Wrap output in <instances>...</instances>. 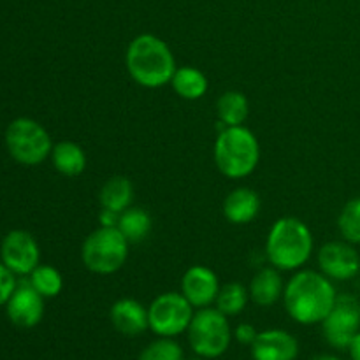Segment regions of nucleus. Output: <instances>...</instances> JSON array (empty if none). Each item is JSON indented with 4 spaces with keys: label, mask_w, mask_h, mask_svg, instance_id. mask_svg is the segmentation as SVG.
<instances>
[{
    "label": "nucleus",
    "mask_w": 360,
    "mask_h": 360,
    "mask_svg": "<svg viewBox=\"0 0 360 360\" xmlns=\"http://www.w3.org/2000/svg\"><path fill=\"white\" fill-rule=\"evenodd\" d=\"M334 281L313 269H299L285 283L283 304L288 316L301 326L322 323L338 299Z\"/></svg>",
    "instance_id": "f257e3e1"
},
{
    "label": "nucleus",
    "mask_w": 360,
    "mask_h": 360,
    "mask_svg": "<svg viewBox=\"0 0 360 360\" xmlns=\"http://www.w3.org/2000/svg\"><path fill=\"white\" fill-rule=\"evenodd\" d=\"M125 67L132 81L148 90L171 84L176 69V58L167 42L153 34H139L129 42Z\"/></svg>",
    "instance_id": "f03ea898"
},
{
    "label": "nucleus",
    "mask_w": 360,
    "mask_h": 360,
    "mask_svg": "<svg viewBox=\"0 0 360 360\" xmlns=\"http://www.w3.org/2000/svg\"><path fill=\"white\" fill-rule=\"evenodd\" d=\"M315 241L308 225L295 217L273 224L266 239V257L278 271H299L311 259Z\"/></svg>",
    "instance_id": "7ed1b4c3"
},
{
    "label": "nucleus",
    "mask_w": 360,
    "mask_h": 360,
    "mask_svg": "<svg viewBox=\"0 0 360 360\" xmlns=\"http://www.w3.org/2000/svg\"><path fill=\"white\" fill-rule=\"evenodd\" d=\"M213 158L217 169L229 179L253 174L260 162V144L255 134L245 125L225 127L214 141Z\"/></svg>",
    "instance_id": "20e7f679"
},
{
    "label": "nucleus",
    "mask_w": 360,
    "mask_h": 360,
    "mask_svg": "<svg viewBox=\"0 0 360 360\" xmlns=\"http://www.w3.org/2000/svg\"><path fill=\"white\" fill-rule=\"evenodd\" d=\"M130 243L116 227H98L81 246V260L90 273L109 276L122 269L129 259Z\"/></svg>",
    "instance_id": "39448f33"
},
{
    "label": "nucleus",
    "mask_w": 360,
    "mask_h": 360,
    "mask_svg": "<svg viewBox=\"0 0 360 360\" xmlns=\"http://www.w3.org/2000/svg\"><path fill=\"white\" fill-rule=\"evenodd\" d=\"M227 319L229 316L211 306L197 309L186 330L193 354L204 359H218L229 350L232 329Z\"/></svg>",
    "instance_id": "423d86ee"
},
{
    "label": "nucleus",
    "mask_w": 360,
    "mask_h": 360,
    "mask_svg": "<svg viewBox=\"0 0 360 360\" xmlns=\"http://www.w3.org/2000/svg\"><path fill=\"white\" fill-rule=\"evenodd\" d=\"M6 146L21 165H39L51 155L53 141L48 130L32 118H18L6 130Z\"/></svg>",
    "instance_id": "0eeeda50"
},
{
    "label": "nucleus",
    "mask_w": 360,
    "mask_h": 360,
    "mask_svg": "<svg viewBox=\"0 0 360 360\" xmlns=\"http://www.w3.org/2000/svg\"><path fill=\"white\" fill-rule=\"evenodd\" d=\"M195 315V308L181 292H165L148 306L150 330L158 338H176L186 333Z\"/></svg>",
    "instance_id": "6e6552de"
},
{
    "label": "nucleus",
    "mask_w": 360,
    "mask_h": 360,
    "mask_svg": "<svg viewBox=\"0 0 360 360\" xmlns=\"http://www.w3.org/2000/svg\"><path fill=\"white\" fill-rule=\"evenodd\" d=\"M327 343L338 350H348L360 333V301L352 294L338 295L336 304L322 322Z\"/></svg>",
    "instance_id": "1a4fd4ad"
},
{
    "label": "nucleus",
    "mask_w": 360,
    "mask_h": 360,
    "mask_svg": "<svg viewBox=\"0 0 360 360\" xmlns=\"http://www.w3.org/2000/svg\"><path fill=\"white\" fill-rule=\"evenodd\" d=\"M319 269L333 281H352L360 274V253L348 241H329L319 250Z\"/></svg>",
    "instance_id": "9d476101"
},
{
    "label": "nucleus",
    "mask_w": 360,
    "mask_h": 360,
    "mask_svg": "<svg viewBox=\"0 0 360 360\" xmlns=\"http://www.w3.org/2000/svg\"><path fill=\"white\" fill-rule=\"evenodd\" d=\"M2 262L14 274L27 276L41 262V250L27 231H11L2 241Z\"/></svg>",
    "instance_id": "9b49d317"
},
{
    "label": "nucleus",
    "mask_w": 360,
    "mask_h": 360,
    "mask_svg": "<svg viewBox=\"0 0 360 360\" xmlns=\"http://www.w3.org/2000/svg\"><path fill=\"white\" fill-rule=\"evenodd\" d=\"M220 287L217 273L199 264L188 267L181 278V294L195 309L210 308L214 304Z\"/></svg>",
    "instance_id": "f8f14e48"
},
{
    "label": "nucleus",
    "mask_w": 360,
    "mask_h": 360,
    "mask_svg": "<svg viewBox=\"0 0 360 360\" xmlns=\"http://www.w3.org/2000/svg\"><path fill=\"white\" fill-rule=\"evenodd\" d=\"M11 322L21 329H32L44 316V297L30 283L18 285L6 304Z\"/></svg>",
    "instance_id": "ddd939ff"
},
{
    "label": "nucleus",
    "mask_w": 360,
    "mask_h": 360,
    "mask_svg": "<svg viewBox=\"0 0 360 360\" xmlns=\"http://www.w3.org/2000/svg\"><path fill=\"white\" fill-rule=\"evenodd\" d=\"M252 355L253 360H295L299 355V343L287 330H262L253 341Z\"/></svg>",
    "instance_id": "4468645a"
},
{
    "label": "nucleus",
    "mask_w": 360,
    "mask_h": 360,
    "mask_svg": "<svg viewBox=\"0 0 360 360\" xmlns=\"http://www.w3.org/2000/svg\"><path fill=\"white\" fill-rule=\"evenodd\" d=\"M112 327L123 336H139L144 330L150 329V320H148V308H144L139 301L132 297L118 299L111 306L109 311Z\"/></svg>",
    "instance_id": "2eb2a0df"
},
{
    "label": "nucleus",
    "mask_w": 360,
    "mask_h": 360,
    "mask_svg": "<svg viewBox=\"0 0 360 360\" xmlns=\"http://www.w3.org/2000/svg\"><path fill=\"white\" fill-rule=\"evenodd\" d=\"M262 200L255 190L248 186L234 188L224 200V217L232 225H248L259 217Z\"/></svg>",
    "instance_id": "dca6fc26"
},
{
    "label": "nucleus",
    "mask_w": 360,
    "mask_h": 360,
    "mask_svg": "<svg viewBox=\"0 0 360 360\" xmlns=\"http://www.w3.org/2000/svg\"><path fill=\"white\" fill-rule=\"evenodd\" d=\"M248 292L250 299L257 306H262V308L274 306L280 299H283L285 283L281 280V271L273 266L257 271L255 276L250 281Z\"/></svg>",
    "instance_id": "f3484780"
},
{
    "label": "nucleus",
    "mask_w": 360,
    "mask_h": 360,
    "mask_svg": "<svg viewBox=\"0 0 360 360\" xmlns=\"http://www.w3.org/2000/svg\"><path fill=\"white\" fill-rule=\"evenodd\" d=\"M49 157H51L53 167L67 178H76L83 174L86 169V153L79 144L72 141H60L53 144Z\"/></svg>",
    "instance_id": "a211bd4d"
},
{
    "label": "nucleus",
    "mask_w": 360,
    "mask_h": 360,
    "mask_svg": "<svg viewBox=\"0 0 360 360\" xmlns=\"http://www.w3.org/2000/svg\"><path fill=\"white\" fill-rule=\"evenodd\" d=\"M171 86L178 97L185 101H199L210 90V81L206 74L192 65L178 67L171 79Z\"/></svg>",
    "instance_id": "6ab92c4d"
},
{
    "label": "nucleus",
    "mask_w": 360,
    "mask_h": 360,
    "mask_svg": "<svg viewBox=\"0 0 360 360\" xmlns=\"http://www.w3.org/2000/svg\"><path fill=\"white\" fill-rule=\"evenodd\" d=\"M98 202L102 210L122 213L134 202V185L125 176H112L102 185L98 192Z\"/></svg>",
    "instance_id": "aec40b11"
},
{
    "label": "nucleus",
    "mask_w": 360,
    "mask_h": 360,
    "mask_svg": "<svg viewBox=\"0 0 360 360\" xmlns=\"http://www.w3.org/2000/svg\"><path fill=\"white\" fill-rule=\"evenodd\" d=\"M116 229L122 232L123 238L130 245H136V243H143L150 236L151 229H153V220L144 207L130 206L120 213Z\"/></svg>",
    "instance_id": "412c9836"
},
{
    "label": "nucleus",
    "mask_w": 360,
    "mask_h": 360,
    "mask_svg": "<svg viewBox=\"0 0 360 360\" xmlns=\"http://www.w3.org/2000/svg\"><path fill=\"white\" fill-rule=\"evenodd\" d=\"M218 122L224 127L245 125L250 116V101L243 91L229 90L217 101Z\"/></svg>",
    "instance_id": "4be33fe9"
},
{
    "label": "nucleus",
    "mask_w": 360,
    "mask_h": 360,
    "mask_svg": "<svg viewBox=\"0 0 360 360\" xmlns=\"http://www.w3.org/2000/svg\"><path fill=\"white\" fill-rule=\"evenodd\" d=\"M248 301V288L238 281H231V283H225L220 287L217 301H214V308L224 313L225 316H238L239 313L245 311Z\"/></svg>",
    "instance_id": "5701e85b"
},
{
    "label": "nucleus",
    "mask_w": 360,
    "mask_h": 360,
    "mask_svg": "<svg viewBox=\"0 0 360 360\" xmlns=\"http://www.w3.org/2000/svg\"><path fill=\"white\" fill-rule=\"evenodd\" d=\"M28 283L39 292L44 299L56 297L63 288V276L56 267L48 266V264H39L30 273V281Z\"/></svg>",
    "instance_id": "b1692460"
},
{
    "label": "nucleus",
    "mask_w": 360,
    "mask_h": 360,
    "mask_svg": "<svg viewBox=\"0 0 360 360\" xmlns=\"http://www.w3.org/2000/svg\"><path fill=\"white\" fill-rule=\"evenodd\" d=\"M338 231L345 241L360 245V197L348 200L338 217Z\"/></svg>",
    "instance_id": "393cba45"
},
{
    "label": "nucleus",
    "mask_w": 360,
    "mask_h": 360,
    "mask_svg": "<svg viewBox=\"0 0 360 360\" xmlns=\"http://www.w3.org/2000/svg\"><path fill=\"white\" fill-rule=\"evenodd\" d=\"M183 355L181 345L174 338H158L141 352L139 360H183Z\"/></svg>",
    "instance_id": "a878e982"
},
{
    "label": "nucleus",
    "mask_w": 360,
    "mask_h": 360,
    "mask_svg": "<svg viewBox=\"0 0 360 360\" xmlns=\"http://www.w3.org/2000/svg\"><path fill=\"white\" fill-rule=\"evenodd\" d=\"M18 283L14 273L6 266V264H0V306L7 304L9 297L13 295V292L16 290Z\"/></svg>",
    "instance_id": "bb28decb"
},
{
    "label": "nucleus",
    "mask_w": 360,
    "mask_h": 360,
    "mask_svg": "<svg viewBox=\"0 0 360 360\" xmlns=\"http://www.w3.org/2000/svg\"><path fill=\"white\" fill-rule=\"evenodd\" d=\"M232 336H234L241 345H248V347H252L253 341H255L257 336H259V333H257V329L252 326V323L243 322L232 330Z\"/></svg>",
    "instance_id": "cd10ccee"
},
{
    "label": "nucleus",
    "mask_w": 360,
    "mask_h": 360,
    "mask_svg": "<svg viewBox=\"0 0 360 360\" xmlns=\"http://www.w3.org/2000/svg\"><path fill=\"white\" fill-rule=\"evenodd\" d=\"M120 213H115V211L109 210H101V214H98V220H101V227H116L118 225Z\"/></svg>",
    "instance_id": "c85d7f7f"
},
{
    "label": "nucleus",
    "mask_w": 360,
    "mask_h": 360,
    "mask_svg": "<svg viewBox=\"0 0 360 360\" xmlns=\"http://www.w3.org/2000/svg\"><path fill=\"white\" fill-rule=\"evenodd\" d=\"M348 352H350L352 360H360V333L354 338V341H352Z\"/></svg>",
    "instance_id": "c756f323"
},
{
    "label": "nucleus",
    "mask_w": 360,
    "mask_h": 360,
    "mask_svg": "<svg viewBox=\"0 0 360 360\" xmlns=\"http://www.w3.org/2000/svg\"><path fill=\"white\" fill-rule=\"evenodd\" d=\"M311 360H343V359L336 357V355H319V357H313Z\"/></svg>",
    "instance_id": "7c9ffc66"
},
{
    "label": "nucleus",
    "mask_w": 360,
    "mask_h": 360,
    "mask_svg": "<svg viewBox=\"0 0 360 360\" xmlns=\"http://www.w3.org/2000/svg\"><path fill=\"white\" fill-rule=\"evenodd\" d=\"M188 360H207V359L200 357V355H195V357H192V359H188Z\"/></svg>",
    "instance_id": "2f4dec72"
}]
</instances>
